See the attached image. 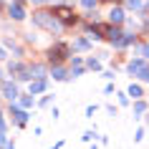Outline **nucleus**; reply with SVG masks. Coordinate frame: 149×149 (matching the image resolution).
I'll list each match as a JSON object with an SVG mask.
<instances>
[{
	"label": "nucleus",
	"instance_id": "nucleus-22",
	"mask_svg": "<svg viewBox=\"0 0 149 149\" xmlns=\"http://www.w3.org/2000/svg\"><path fill=\"white\" fill-rule=\"evenodd\" d=\"M119 106H129V104H132V96L126 94V91H119Z\"/></svg>",
	"mask_w": 149,
	"mask_h": 149
},
{
	"label": "nucleus",
	"instance_id": "nucleus-7",
	"mask_svg": "<svg viewBox=\"0 0 149 149\" xmlns=\"http://www.w3.org/2000/svg\"><path fill=\"white\" fill-rule=\"evenodd\" d=\"M0 88H3V99L10 104H15L20 99V88H18V81H0Z\"/></svg>",
	"mask_w": 149,
	"mask_h": 149
},
{
	"label": "nucleus",
	"instance_id": "nucleus-30",
	"mask_svg": "<svg viewBox=\"0 0 149 149\" xmlns=\"http://www.w3.org/2000/svg\"><path fill=\"white\" fill-rule=\"evenodd\" d=\"M33 5H53V0H31Z\"/></svg>",
	"mask_w": 149,
	"mask_h": 149
},
{
	"label": "nucleus",
	"instance_id": "nucleus-33",
	"mask_svg": "<svg viewBox=\"0 0 149 149\" xmlns=\"http://www.w3.org/2000/svg\"><path fill=\"white\" fill-rule=\"evenodd\" d=\"M51 116L58 119V116H61V109H58V106H53V109H51Z\"/></svg>",
	"mask_w": 149,
	"mask_h": 149
},
{
	"label": "nucleus",
	"instance_id": "nucleus-8",
	"mask_svg": "<svg viewBox=\"0 0 149 149\" xmlns=\"http://www.w3.org/2000/svg\"><path fill=\"white\" fill-rule=\"evenodd\" d=\"M8 18L15 20V23H20V20L28 18V13H25V8H23V0H13V3L8 5Z\"/></svg>",
	"mask_w": 149,
	"mask_h": 149
},
{
	"label": "nucleus",
	"instance_id": "nucleus-29",
	"mask_svg": "<svg viewBox=\"0 0 149 149\" xmlns=\"http://www.w3.org/2000/svg\"><path fill=\"white\" fill-rule=\"evenodd\" d=\"M0 132H8V124H5V119H3V109H0Z\"/></svg>",
	"mask_w": 149,
	"mask_h": 149
},
{
	"label": "nucleus",
	"instance_id": "nucleus-21",
	"mask_svg": "<svg viewBox=\"0 0 149 149\" xmlns=\"http://www.w3.org/2000/svg\"><path fill=\"white\" fill-rule=\"evenodd\" d=\"M124 5H126L129 10H136V13H139L141 5H144V0H124Z\"/></svg>",
	"mask_w": 149,
	"mask_h": 149
},
{
	"label": "nucleus",
	"instance_id": "nucleus-20",
	"mask_svg": "<svg viewBox=\"0 0 149 149\" xmlns=\"http://www.w3.org/2000/svg\"><path fill=\"white\" fill-rule=\"evenodd\" d=\"M71 68V79H79V76H84V73H86V63H84V66H68Z\"/></svg>",
	"mask_w": 149,
	"mask_h": 149
},
{
	"label": "nucleus",
	"instance_id": "nucleus-2",
	"mask_svg": "<svg viewBox=\"0 0 149 149\" xmlns=\"http://www.w3.org/2000/svg\"><path fill=\"white\" fill-rule=\"evenodd\" d=\"M48 58H46V63L48 66H58V63H63V61H68L71 56H73V51H71V43H63V40H56L53 46L48 48Z\"/></svg>",
	"mask_w": 149,
	"mask_h": 149
},
{
	"label": "nucleus",
	"instance_id": "nucleus-35",
	"mask_svg": "<svg viewBox=\"0 0 149 149\" xmlns=\"http://www.w3.org/2000/svg\"><path fill=\"white\" fill-rule=\"evenodd\" d=\"M141 20H144V28H147V31H149V15H144V18H141Z\"/></svg>",
	"mask_w": 149,
	"mask_h": 149
},
{
	"label": "nucleus",
	"instance_id": "nucleus-1",
	"mask_svg": "<svg viewBox=\"0 0 149 149\" xmlns=\"http://www.w3.org/2000/svg\"><path fill=\"white\" fill-rule=\"evenodd\" d=\"M31 18H33V25L43 28L46 33H56V36L66 33V25H63L61 20H58V15L53 13V8H38Z\"/></svg>",
	"mask_w": 149,
	"mask_h": 149
},
{
	"label": "nucleus",
	"instance_id": "nucleus-18",
	"mask_svg": "<svg viewBox=\"0 0 149 149\" xmlns=\"http://www.w3.org/2000/svg\"><path fill=\"white\" fill-rule=\"evenodd\" d=\"M79 5L84 10H86V13H94L96 10V5H99V0H79Z\"/></svg>",
	"mask_w": 149,
	"mask_h": 149
},
{
	"label": "nucleus",
	"instance_id": "nucleus-4",
	"mask_svg": "<svg viewBox=\"0 0 149 149\" xmlns=\"http://www.w3.org/2000/svg\"><path fill=\"white\" fill-rule=\"evenodd\" d=\"M126 71L132 73L134 79H139L141 84H149V61L147 58H141V56L132 58V61L126 63Z\"/></svg>",
	"mask_w": 149,
	"mask_h": 149
},
{
	"label": "nucleus",
	"instance_id": "nucleus-27",
	"mask_svg": "<svg viewBox=\"0 0 149 149\" xmlns=\"http://www.w3.org/2000/svg\"><path fill=\"white\" fill-rule=\"evenodd\" d=\"M106 111H109V114H111V116H116V114H119V106H116V104H106Z\"/></svg>",
	"mask_w": 149,
	"mask_h": 149
},
{
	"label": "nucleus",
	"instance_id": "nucleus-31",
	"mask_svg": "<svg viewBox=\"0 0 149 149\" xmlns=\"http://www.w3.org/2000/svg\"><path fill=\"white\" fill-rule=\"evenodd\" d=\"M8 58V46H0V61H5Z\"/></svg>",
	"mask_w": 149,
	"mask_h": 149
},
{
	"label": "nucleus",
	"instance_id": "nucleus-39",
	"mask_svg": "<svg viewBox=\"0 0 149 149\" xmlns=\"http://www.w3.org/2000/svg\"><path fill=\"white\" fill-rule=\"evenodd\" d=\"M0 81H3V71H0Z\"/></svg>",
	"mask_w": 149,
	"mask_h": 149
},
{
	"label": "nucleus",
	"instance_id": "nucleus-14",
	"mask_svg": "<svg viewBox=\"0 0 149 149\" xmlns=\"http://www.w3.org/2000/svg\"><path fill=\"white\" fill-rule=\"evenodd\" d=\"M132 111H134V119H141V116L149 111V104L144 101V99H136V101H134V106H132Z\"/></svg>",
	"mask_w": 149,
	"mask_h": 149
},
{
	"label": "nucleus",
	"instance_id": "nucleus-37",
	"mask_svg": "<svg viewBox=\"0 0 149 149\" xmlns=\"http://www.w3.org/2000/svg\"><path fill=\"white\" fill-rule=\"evenodd\" d=\"M91 149H99V147H96V144H91Z\"/></svg>",
	"mask_w": 149,
	"mask_h": 149
},
{
	"label": "nucleus",
	"instance_id": "nucleus-11",
	"mask_svg": "<svg viewBox=\"0 0 149 149\" xmlns=\"http://www.w3.org/2000/svg\"><path fill=\"white\" fill-rule=\"evenodd\" d=\"M51 79H53V81H68L71 79V68H68V66H63V63L51 66Z\"/></svg>",
	"mask_w": 149,
	"mask_h": 149
},
{
	"label": "nucleus",
	"instance_id": "nucleus-19",
	"mask_svg": "<svg viewBox=\"0 0 149 149\" xmlns=\"http://www.w3.org/2000/svg\"><path fill=\"white\" fill-rule=\"evenodd\" d=\"M86 68L88 71H101V61L94 58V56H88V58H86Z\"/></svg>",
	"mask_w": 149,
	"mask_h": 149
},
{
	"label": "nucleus",
	"instance_id": "nucleus-13",
	"mask_svg": "<svg viewBox=\"0 0 149 149\" xmlns=\"http://www.w3.org/2000/svg\"><path fill=\"white\" fill-rule=\"evenodd\" d=\"M46 88H48V79H33L31 84H28V91H31L33 96L46 94Z\"/></svg>",
	"mask_w": 149,
	"mask_h": 149
},
{
	"label": "nucleus",
	"instance_id": "nucleus-16",
	"mask_svg": "<svg viewBox=\"0 0 149 149\" xmlns=\"http://www.w3.org/2000/svg\"><path fill=\"white\" fill-rule=\"evenodd\" d=\"M126 94H129V96L134 99V101H136V99H141V96H144V88H141L139 84H132V86L126 88Z\"/></svg>",
	"mask_w": 149,
	"mask_h": 149
},
{
	"label": "nucleus",
	"instance_id": "nucleus-28",
	"mask_svg": "<svg viewBox=\"0 0 149 149\" xmlns=\"http://www.w3.org/2000/svg\"><path fill=\"white\" fill-rule=\"evenodd\" d=\"M104 79H106V81H114V79H116V71H104Z\"/></svg>",
	"mask_w": 149,
	"mask_h": 149
},
{
	"label": "nucleus",
	"instance_id": "nucleus-6",
	"mask_svg": "<svg viewBox=\"0 0 149 149\" xmlns=\"http://www.w3.org/2000/svg\"><path fill=\"white\" fill-rule=\"evenodd\" d=\"M8 114L13 116V124H15L18 129H23V126L28 124V109H23V106H20L18 101L8 106Z\"/></svg>",
	"mask_w": 149,
	"mask_h": 149
},
{
	"label": "nucleus",
	"instance_id": "nucleus-10",
	"mask_svg": "<svg viewBox=\"0 0 149 149\" xmlns=\"http://www.w3.org/2000/svg\"><path fill=\"white\" fill-rule=\"evenodd\" d=\"M71 51H73V53L91 51V38H88V36H76V38L71 40Z\"/></svg>",
	"mask_w": 149,
	"mask_h": 149
},
{
	"label": "nucleus",
	"instance_id": "nucleus-23",
	"mask_svg": "<svg viewBox=\"0 0 149 149\" xmlns=\"http://www.w3.org/2000/svg\"><path fill=\"white\" fill-rule=\"evenodd\" d=\"M51 101H53V94H46V96L38 101V106H40V109H46V106H51Z\"/></svg>",
	"mask_w": 149,
	"mask_h": 149
},
{
	"label": "nucleus",
	"instance_id": "nucleus-26",
	"mask_svg": "<svg viewBox=\"0 0 149 149\" xmlns=\"http://www.w3.org/2000/svg\"><path fill=\"white\" fill-rule=\"evenodd\" d=\"M8 144H10V139L5 136V132H0V149H8Z\"/></svg>",
	"mask_w": 149,
	"mask_h": 149
},
{
	"label": "nucleus",
	"instance_id": "nucleus-25",
	"mask_svg": "<svg viewBox=\"0 0 149 149\" xmlns=\"http://www.w3.org/2000/svg\"><path fill=\"white\" fill-rule=\"evenodd\" d=\"M96 111H99V106H96V104H88V106H86V119H94Z\"/></svg>",
	"mask_w": 149,
	"mask_h": 149
},
{
	"label": "nucleus",
	"instance_id": "nucleus-38",
	"mask_svg": "<svg viewBox=\"0 0 149 149\" xmlns=\"http://www.w3.org/2000/svg\"><path fill=\"white\" fill-rule=\"evenodd\" d=\"M0 99H3V88H0Z\"/></svg>",
	"mask_w": 149,
	"mask_h": 149
},
{
	"label": "nucleus",
	"instance_id": "nucleus-12",
	"mask_svg": "<svg viewBox=\"0 0 149 149\" xmlns=\"http://www.w3.org/2000/svg\"><path fill=\"white\" fill-rule=\"evenodd\" d=\"M109 23H114V25H124V20H126V15H124V8L121 5H114V8H109V18H106Z\"/></svg>",
	"mask_w": 149,
	"mask_h": 149
},
{
	"label": "nucleus",
	"instance_id": "nucleus-5",
	"mask_svg": "<svg viewBox=\"0 0 149 149\" xmlns=\"http://www.w3.org/2000/svg\"><path fill=\"white\" fill-rule=\"evenodd\" d=\"M53 13L58 15V20H61L66 28H71V25L79 23V18L73 15V8H71V5H66V3H56V5H53Z\"/></svg>",
	"mask_w": 149,
	"mask_h": 149
},
{
	"label": "nucleus",
	"instance_id": "nucleus-36",
	"mask_svg": "<svg viewBox=\"0 0 149 149\" xmlns=\"http://www.w3.org/2000/svg\"><path fill=\"white\" fill-rule=\"evenodd\" d=\"M61 147H63V141H58V144H53L51 149H61Z\"/></svg>",
	"mask_w": 149,
	"mask_h": 149
},
{
	"label": "nucleus",
	"instance_id": "nucleus-17",
	"mask_svg": "<svg viewBox=\"0 0 149 149\" xmlns=\"http://www.w3.org/2000/svg\"><path fill=\"white\" fill-rule=\"evenodd\" d=\"M134 56H141V58L149 61V43H136L134 46Z\"/></svg>",
	"mask_w": 149,
	"mask_h": 149
},
{
	"label": "nucleus",
	"instance_id": "nucleus-3",
	"mask_svg": "<svg viewBox=\"0 0 149 149\" xmlns=\"http://www.w3.org/2000/svg\"><path fill=\"white\" fill-rule=\"evenodd\" d=\"M8 73L18 81V84H31V81H33V76H31V63H25L23 58L10 61V63H8Z\"/></svg>",
	"mask_w": 149,
	"mask_h": 149
},
{
	"label": "nucleus",
	"instance_id": "nucleus-34",
	"mask_svg": "<svg viewBox=\"0 0 149 149\" xmlns=\"http://www.w3.org/2000/svg\"><path fill=\"white\" fill-rule=\"evenodd\" d=\"M141 139H144V129H139V132L134 134V141H141Z\"/></svg>",
	"mask_w": 149,
	"mask_h": 149
},
{
	"label": "nucleus",
	"instance_id": "nucleus-32",
	"mask_svg": "<svg viewBox=\"0 0 149 149\" xmlns=\"http://www.w3.org/2000/svg\"><path fill=\"white\" fill-rule=\"evenodd\" d=\"M139 13H141V18H144V15H149V0L144 3V5H141V10H139Z\"/></svg>",
	"mask_w": 149,
	"mask_h": 149
},
{
	"label": "nucleus",
	"instance_id": "nucleus-24",
	"mask_svg": "<svg viewBox=\"0 0 149 149\" xmlns=\"http://www.w3.org/2000/svg\"><path fill=\"white\" fill-rule=\"evenodd\" d=\"M96 136H99V134H96V129H88V132H84V136H81V139H84V141H94Z\"/></svg>",
	"mask_w": 149,
	"mask_h": 149
},
{
	"label": "nucleus",
	"instance_id": "nucleus-9",
	"mask_svg": "<svg viewBox=\"0 0 149 149\" xmlns=\"http://www.w3.org/2000/svg\"><path fill=\"white\" fill-rule=\"evenodd\" d=\"M31 76L33 79H51V66L40 61H31Z\"/></svg>",
	"mask_w": 149,
	"mask_h": 149
},
{
	"label": "nucleus",
	"instance_id": "nucleus-15",
	"mask_svg": "<svg viewBox=\"0 0 149 149\" xmlns=\"http://www.w3.org/2000/svg\"><path fill=\"white\" fill-rule=\"evenodd\" d=\"M18 104H20L23 109H31L33 104H36V96H33L31 91H28V94H20V99H18Z\"/></svg>",
	"mask_w": 149,
	"mask_h": 149
}]
</instances>
